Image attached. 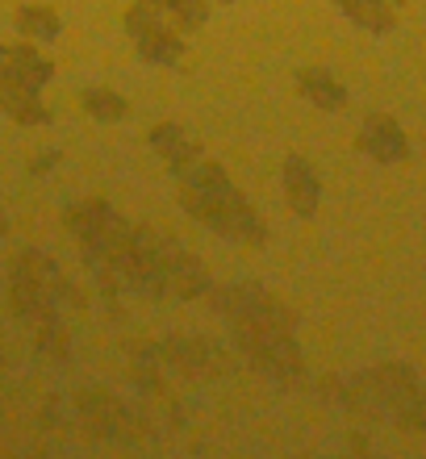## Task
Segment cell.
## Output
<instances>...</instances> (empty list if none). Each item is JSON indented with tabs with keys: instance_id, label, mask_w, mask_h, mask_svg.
<instances>
[{
	"instance_id": "7c38bea8",
	"label": "cell",
	"mask_w": 426,
	"mask_h": 459,
	"mask_svg": "<svg viewBox=\"0 0 426 459\" xmlns=\"http://www.w3.org/2000/svg\"><path fill=\"white\" fill-rule=\"evenodd\" d=\"M84 105L97 113V117H105V121H113V117H122V113H126V100L122 97H109V92H88Z\"/></svg>"
},
{
	"instance_id": "8fae6325",
	"label": "cell",
	"mask_w": 426,
	"mask_h": 459,
	"mask_svg": "<svg viewBox=\"0 0 426 459\" xmlns=\"http://www.w3.org/2000/svg\"><path fill=\"white\" fill-rule=\"evenodd\" d=\"M343 4L368 25H389V13H393L397 0H343Z\"/></svg>"
},
{
	"instance_id": "277c9868",
	"label": "cell",
	"mask_w": 426,
	"mask_h": 459,
	"mask_svg": "<svg viewBox=\"0 0 426 459\" xmlns=\"http://www.w3.org/2000/svg\"><path fill=\"white\" fill-rule=\"evenodd\" d=\"M201 0H143V9L135 13V30L143 42L146 59H163L171 63L180 55V38L176 30L201 22Z\"/></svg>"
},
{
	"instance_id": "9c48e42d",
	"label": "cell",
	"mask_w": 426,
	"mask_h": 459,
	"mask_svg": "<svg viewBox=\"0 0 426 459\" xmlns=\"http://www.w3.org/2000/svg\"><path fill=\"white\" fill-rule=\"evenodd\" d=\"M146 143H151V151H155L159 159H163V168H180V163H188L193 155H201V146L193 143V134L184 130L180 121H159L155 130L146 134Z\"/></svg>"
},
{
	"instance_id": "6da1fadb",
	"label": "cell",
	"mask_w": 426,
	"mask_h": 459,
	"mask_svg": "<svg viewBox=\"0 0 426 459\" xmlns=\"http://www.w3.org/2000/svg\"><path fill=\"white\" fill-rule=\"evenodd\" d=\"M67 226L88 251V259H97L109 276H117L130 289L146 297H176V301L205 297L209 272L168 230L122 218L109 201H84L67 218Z\"/></svg>"
},
{
	"instance_id": "7a4b0ae2",
	"label": "cell",
	"mask_w": 426,
	"mask_h": 459,
	"mask_svg": "<svg viewBox=\"0 0 426 459\" xmlns=\"http://www.w3.org/2000/svg\"><path fill=\"white\" fill-rule=\"evenodd\" d=\"M222 309L230 317L234 342L243 347V355L256 368L272 376V380H301L305 376V355L301 342H297V330H292V314L289 305L268 292L264 284H234L222 297Z\"/></svg>"
},
{
	"instance_id": "3957f363",
	"label": "cell",
	"mask_w": 426,
	"mask_h": 459,
	"mask_svg": "<svg viewBox=\"0 0 426 459\" xmlns=\"http://www.w3.org/2000/svg\"><path fill=\"white\" fill-rule=\"evenodd\" d=\"M176 193H180V205L213 234H226V238L247 242V247H259L268 238V226L259 221L256 205L230 180V171L213 163L205 151L176 168Z\"/></svg>"
},
{
	"instance_id": "8992f818",
	"label": "cell",
	"mask_w": 426,
	"mask_h": 459,
	"mask_svg": "<svg viewBox=\"0 0 426 459\" xmlns=\"http://www.w3.org/2000/svg\"><path fill=\"white\" fill-rule=\"evenodd\" d=\"M151 351H155L151 359H155L159 368H171V372L188 376V380H196V385L226 372L222 351L209 347V342H201V339H168V342H155Z\"/></svg>"
},
{
	"instance_id": "5b68a950",
	"label": "cell",
	"mask_w": 426,
	"mask_h": 459,
	"mask_svg": "<svg viewBox=\"0 0 426 459\" xmlns=\"http://www.w3.org/2000/svg\"><path fill=\"white\" fill-rule=\"evenodd\" d=\"M368 393H372L380 410L402 418V426L426 430V385L405 363H380L377 372L368 376Z\"/></svg>"
},
{
	"instance_id": "52a82bcc",
	"label": "cell",
	"mask_w": 426,
	"mask_h": 459,
	"mask_svg": "<svg viewBox=\"0 0 426 459\" xmlns=\"http://www.w3.org/2000/svg\"><path fill=\"white\" fill-rule=\"evenodd\" d=\"M355 146H360L368 159H377V163H402V159L410 155V138H405V130L393 117H385V113H372V117L360 121Z\"/></svg>"
},
{
	"instance_id": "30bf717a",
	"label": "cell",
	"mask_w": 426,
	"mask_h": 459,
	"mask_svg": "<svg viewBox=\"0 0 426 459\" xmlns=\"http://www.w3.org/2000/svg\"><path fill=\"white\" fill-rule=\"evenodd\" d=\"M301 92L314 100L317 109H343V105H347L343 84L335 80V75H326V72H305L301 75Z\"/></svg>"
},
{
	"instance_id": "ba28073f",
	"label": "cell",
	"mask_w": 426,
	"mask_h": 459,
	"mask_svg": "<svg viewBox=\"0 0 426 459\" xmlns=\"http://www.w3.org/2000/svg\"><path fill=\"white\" fill-rule=\"evenodd\" d=\"M284 201L297 218H314L317 201H322V180H317L314 163L305 155H289L284 159Z\"/></svg>"
}]
</instances>
